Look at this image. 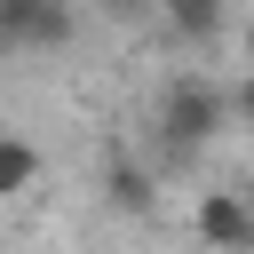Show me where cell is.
<instances>
[{"label":"cell","mask_w":254,"mask_h":254,"mask_svg":"<svg viewBox=\"0 0 254 254\" xmlns=\"http://www.w3.org/2000/svg\"><path fill=\"white\" fill-rule=\"evenodd\" d=\"M151 127H159V151L167 159H198L222 127H230V95L214 87V79H167L159 87V103H151Z\"/></svg>","instance_id":"cell-1"},{"label":"cell","mask_w":254,"mask_h":254,"mask_svg":"<svg viewBox=\"0 0 254 254\" xmlns=\"http://www.w3.org/2000/svg\"><path fill=\"white\" fill-rule=\"evenodd\" d=\"M71 0H0V48L8 56H48L71 40Z\"/></svg>","instance_id":"cell-2"},{"label":"cell","mask_w":254,"mask_h":254,"mask_svg":"<svg viewBox=\"0 0 254 254\" xmlns=\"http://www.w3.org/2000/svg\"><path fill=\"white\" fill-rule=\"evenodd\" d=\"M190 230H198V246H214V254H254V198H246V190H206V198L190 206Z\"/></svg>","instance_id":"cell-3"},{"label":"cell","mask_w":254,"mask_h":254,"mask_svg":"<svg viewBox=\"0 0 254 254\" xmlns=\"http://www.w3.org/2000/svg\"><path fill=\"white\" fill-rule=\"evenodd\" d=\"M151 24H167V32L190 40V48H206V40L222 32V0H151Z\"/></svg>","instance_id":"cell-4"},{"label":"cell","mask_w":254,"mask_h":254,"mask_svg":"<svg viewBox=\"0 0 254 254\" xmlns=\"http://www.w3.org/2000/svg\"><path fill=\"white\" fill-rule=\"evenodd\" d=\"M103 198H111L119 214H151L159 183H151V167H135V159H111V167H103Z\"/></svg>","instance_id":"cell-5"},{"label":"cell","mask_w":254,"mask_h":254,"mask_svg":"<svg viewBox=\"0 0 254 254\" xmlns=\"http://www.w3.org/2000/svg\"><path fill=\"white\" fill-rule=\"evenodd\" d=\"M40 183V151L24 143V135H0V198H16V190H32Z\"/></svg>","instance_id":"cell-6"},{"label":"cell","mask_w":254,"mask_h":254,"mask_svg":"<svg viewBox=\"0 0 254 254\" xmlns=\"http://www.w3.org/2000/svg\"><path fill=\"white\" fill-rule=\"evenodd\" d=\"M111 24H151V0H103Z\"/></svg>","instance_id":"cell-7"},{"label":"cell","mask_w":254,"mask_h":254,"mask_svg":"<svg viewBox=\"0 0 254 254\" xmlns=\"http://www.w3.org/2000/svg\"><path fill=\"white\" fill-rule=\"evenodd\" d=\"M230 119H246V127H254V71L238 79V95H230Z\"/></svg>","instance_id":"cell-8"},{"label":"cell","mask_w":254,"mask_h":254,"mask_svg":"<svg viewBox=\"0 0 254 254\" xmlns=\"http://www.w3.org/2000/svg\"><path fill=\"white\" fill-rule=\"evenodd\" d=\"M246 71H254V24H246Z\"/></svg>","instance_id":"cell-9"}]
</instances>
